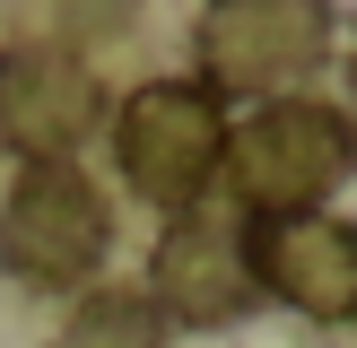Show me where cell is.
Segmentation results:
<instances>
[{
  "label": "cell",
  "mask_w": 357,
  "mask_h": 348,
  "mask_svg": "<svg viewBox=\"0 0 357 348\" xmlns=\"http://www.w3.org/2000/svg\"><path fill=\"white\" fill-rule=\"evenodd\" d=\"M357 174V122L323 96H271L244 122H227V157L218 183L236 191V209L261 218H314Z\"/></svg>",
  "instance_id": "obj_1"
},
{
  "label": "cell",
  "mask_w": 357,
  "mask_h": 348,
  "mask_svg": "<svg viewBox=\"0 0 357 348\" xmlns=\"http://www.w3.org/2000/svg\"><path fill=\"white\" fill-rule=\"evenodd\" d=\"M105 253H114V209H105L96 174L79 166H17L9 200H0V270L17 287H96Z\"/></svg>",
  "instance_id": "obj_2"
},
{
  "label": "cell",
  "mask_w": 357,
  "mask_h": 348,
  "mask_svg": "<svg viewBox=\"0 0 357 348\" xmlns=\"http://www.w3.org/2000/svg\"><path fill=\"white\" fill-rule=\"evenodd\" d=\"M218 157H227V104L192 79H149L122 96L114 113V166L139 200L157 209H201V191L218 183Z\"/></svg>",
  "instance_id": "obj_3"
},
{
  "label": "cell",
  "mask_w": 357,
  "mask_h": 348,
  "mask_svg": "<svg viewBox=\"0 0 357 348\" xmlns=\"http://www.w3.org/2000/svg\"><path fill=\"white\" fill-rule=\"evenodd\" d=\"M192 44H201V79L209 96H296V87L323 70L331 52V9H314V0H209L201 26H192Z\"/></svg>",
  "instance_id": "obj_4"
},
{
  "label": "cell",
  "mask_w": 357,
  "mask_h": 348,
  "mask_svg": "<svg viewBox=\"0 0 357 348\" xmlns=\"http://www.w3.org/2000/svg\"><path fill=\"white\" fill-rule=\"evenodd\" d=\"M96 122H114V96L79 44H0V139L26 166H70Z\"/></svg>",
  "instance_id": "obj_5"
},
{
  "label": "cell",
  "mask_w": 357,
  "mask_h": 348,
  "mask_svg": "<svg viewBox=\"0 0 357 348\" xmlns=\"http://www.w3.org/2000/svg\"><path fill=\"white\" fill-rule=\"evenodd\" d=\"M261 305L253 261H244V226L227 209H183L149 253V313L183 331H227Z\"/></svg>",
  "instance_id": "obj_6"
},
{
  "label": "cell",
  "mask_w": 357,
  "mask_h": 348,
  "mask_svg": "<svg viewBox=\"0 0 357 348\" xmlns=\"http://www.w3.org/2000/svg\"><path fill=\"white\" fill-rule=\"evenodd\" d=\"M253 287L296 305L305 322H357V226L314 209V218H261L244 226Z\"/></svg>",
  "instance_id": "obj_7"
},
{
  "label": "cell",
  "mask_w": 357,
  "mask_h": 348,
  "mask_svg": "<svg viewBox=\"0 0 357 348\" xmlns=\"http://www.w3.org/2000/svg\"><path fill=\"white\" fill-rule=\"evenodd\" d=\"M52 348H166V322L149 313L139 287H87L70 322L52 331Z\"/></svg>",
  "instance_id": "obj_8"
},
{
  "label": "cell",
  "mask_w": 357,
  "mask_h": 348,
  "mask_svg": "<svg viewBox=\"0 0 357 348\" xmlns=\"http://www.w3.org/2000/svg\"><path fill=\"white\" fill-rule=\"evenodd\" d=\"M349 96H357V61H349ZM349 122H357V113H349Z\"/></svg>",
  "instance_id": "obj_9"
}]
</instances>
